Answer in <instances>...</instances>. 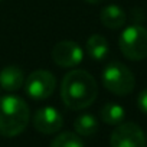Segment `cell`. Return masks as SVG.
Returning <instances> with one entry per match:
<instances>
[{
  "label": "cell",
  "mask_w": 147,
  "mask_h": 147,
  "mask_svg": "<svg viewBox=\"0 0 147 147\" xmlns=\"http://www.w3.org/2000/svg\"><path fill=\"white\" fill-rule=\"evenodd\" d=\"M100 117L108 125H118L120 123H123V120L125 117V111L120 104L107 102L100 110Z\"/></svg>",
  "instance_id": "cell-13"
},
{
  "label": "cell",
  "mask_w": 147,
  "mask_h": 147,
  "mask_svg": "<svg viewBox=\"0 0 147 147\" xmlns=\"http://www.w3.org/2000/svg\"><path fill=\"white\" fill-rule=\"evenodd\" d=\"M98 97L97 81L84 69H71L61 82V98L65 107L78 111L90 107Z\"/></svg>",
  "instance_id": "cell-1"
},
{
  "label": "cell",
  "mask_w": 147,
  "mask_h": 147,
  "mask_svg": "<svg viewBox=\"0 0 147 147\" xmlns=\"http://www.w3.org/2000/svg\"><path fill=\"white\" fill-rule=\"evenodd\" d=\"M87 52L88 55L95 59V61H102L104 58H107L108 52H110V46L107 39L102 35H91L87 39Z\"/></svg>",
  "instance_id": "cell-11"
},
{
  "label": "cell",
  "mask_w": 147,
  "mask_h": 147,
  "mask_svg": "<svg viewBox=\"0 0 147 147\" xmlns=\"http://www.w3.org/2000/svg\"><path fill=\"white\" fill-rule=\"evenodd\" d=\"M111 147H146L143 130L136 123H120L110 137Z\"/></svg>",
  "instance_id": "cell-6"
},
{
  "label": "cell",
  "mask_w": 147,
  "mask_h": 147,
  "mask_svg": "<svg viewBox=\"0 0 147 147\" xmlns=\"http://www.w3.org/2000/svg\"><path fill=\"white\" fill-rule=\"evenodd\" d=\"M33 127L42 134H55L63 125L61 113L53 107H42L33 114Z\"/></svg>",
  "instance_id": "cell-8"
},
{
  "label": "cell",
  "mask_w": 147,
  "mask_h": 147,
  "mask_svg": "<svg viewBox=\"0 0 147 147\" xmlns=\"http://www.w3.org/2000/svg\"><path fill=\"white\" fill-rule=\"evenodd\" d=\"M121 53L130 61L147 58V29L141 25H131L123 30L118 39Z\"/></svg>",
  "instance_id": "cell-4"
},
{
  "label": "cell",
  "mask_w": 147,
  "mask_h": 147,
  "mask_svg": "<svg viewBox=\"0 0 147 147\" xmlns=\"http://www.w3.org/2000/svg\"><path fill=\"white\" fill-rule=\"evenodd\" d=\"M101 80L105 90L118 97L128 95L136 87L134 74L121 62L108 63L101 72Z\"/></svg>",
  "instance_id": "cell-3"
},
{
  "label": "cell",
  "mask_w": 147,
  "mask_h": 147,
  "mask_svg": "<svg viewBox=\"0 0 147 147\" xmlns=\"http://www.w3.org/2000/svg\"><path fill=\"white\" fill-rule=\"evenodd\" d=\"M82 58L81 46L74 40H62L52 49V61L59 68H75L82 62Z\"/></svg>",
  "instance_id": "cell-7"
},
{
  "label": "cell",
  "mask_w": 147,
  "mask_h": 147,
  "mask_svg": "<svg viewBox=\"0 0 147 147\" xmlns=\"http://www.w3.org/2000/svg\"><path fill=\"white\" fill-rule=\"evenodd\" d=\"M0 2H2V0H0Z\"/></svg>",
  "instance_id": "cell-17"
},
{
  "label": "cell",
  "mask_w": 147,
  "mask_h": 147,
  "mask_svg": "<svg viewBox=\"0 0 147 147\" xmlns=\"http://www.w3.org/2000/svg\"><path fill=\"white\" fill-rule=\"evenodd\" d=\"M49 147H84V143L77 133L63 131L52 140Z\"/></svg>",
  "instance_id": "cell-14"
},
{
  "label": "cell",
  "mask_w": 147,
  "mask_h": 147,
  "mask_svg": "<svg viewBox=\"0 0 147 147\" xmlns=\"http://www.w3.org/2000/svg\"><path fill=\"white\" fill-rule=\"evenodd\" d=\"M25 84V74L19 66L9 65L0 69V88L7 91V92H15L22 88Z\"/></svg>",
  "instance_id": "cell-9"
},
{
  "label": "cell",
  "mask_w": 147,
  "mask_h": 147,
  "mask_svg": "<svg viewBox=\"0 0 147 147\" xmlns=\"http://www.w3.org/2000/svg\"><path fill=\"white\" fill-rule=\"evenodd\" d=\"M74 130H75V133L78 136L91 137L98 130V121L92 114H88V113L81 114L75 118V121H74Z\"/></svg>",
  "instance_id": "cell-12"
},
{
  "label": "cell",
  "mask_w": 147,
  "mask_h": 147,
  "mask_svg": "<svg viewBox=\"0 0 147 147\" xmlns=\"http://www.w3.org/2000/svg\"><path fill=\"white\" fill-rule=\"evenodd\" d=\"M84 2H87V3H90V5H98V3L102 2V0H84Z\"/></svg>",
  "instance_id": "cell-16"
},
{
  "label": "cell",
  "mask_w": 147,
  "mask_h": 147,
  "mask_svg": "<svg viewBox=\"0 0 147 147\" xmlns=\"http://www.w3.org/2000/svg\"><path fill=\"white\" fill-rule=\"evenodd\" d=\"M56 88V78L52 72L46 69H36L25 78L26 94L36 101L49 98Z\"/></svg>",
  "instance_id": "cell-5"
},
{
  "label": "cell",
  "mask_w": 147,
  "mask_h": 147,
  "mask_svg": "<svg viewBox=\"0 0 147 147\" xmlns=\"http://www.w3.org/2000/svg\"><path fill=\"white\" fill-rule=\"evenodd\" d=\"M137 105H138V108H140L141 113L147 114V88L143 90L138 94V97H137Z\"/></svg>",
  "instance_id": "cell-15"
},
{
  "label": "cell",
  "mask_w": 147,
  "mask_h": 147,
  "mask_svg": "<svg viewBox=\"0 0 147 147\" xmlns=\"http://www.w3.org/2000/svg\"><path fill=\"white\" fill-rule=\"evenodd\" d=\"M100 19H101V23L105 28H108V29H120L121 26L125 25L127 15L120 6L110 5V6H107V7H104L101 10Z\"/></svg>",
  "instance_id": "cell-10"
},
{
  "label": "cell",
  "mask_w": 147,
  "mask_h": 147,
  "mask_svg": "<svg viewBox=\"0 0 147 147\" xmlns=\"http://www.w3.org/2000/svg\"><path fill=\"white\" fill-rule=\"evenodd\" d=\"M30 121V108L18 95L0 97V136L16 137Z\"/></svg>",
  "instance_id": "cell-2"
}]
</instances>
